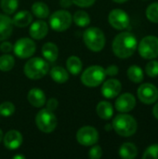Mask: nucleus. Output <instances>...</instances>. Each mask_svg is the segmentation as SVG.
I'll return each instance as SVG.
<instances>
[{
	"mask_svg": "<svg viewBox=\"0 0 158 159\" xmlns=\"http://www.w3.org/2000/svg\"><path fill=\"white\" fill-rule=\"evenodd\" d=\"M73 4H75L76 6L80 7H88L92 6L96 0H72Z\"/></svg>",
	"mask_w": 158,
	"mask_h": 159,
	"instance_id": "nucleus-35",
	"label": "nucleus"
},
{
	"mask_svg": "<svg viewBox=\"0 0 158 159\" xmlns=\"http://www.w3.org/2000/svg\"><path fill=\"white\" fill-rule=\"evenodd\" d=\"M46 103H47V109H48L49 111H52V112L55 111L59 105V102H58L57 99H55V98L49 99Z\"/></svg>",
	"mask_w": 158,
	"mask_h": 159,
	"instance_id": "nucleus-36",
	"label": "nucleus"
},
{
	"mask_svg": "<svg viewBox=\"0 0 158 159\" xmlns=\"http://www.w3.org/2000/svg\"><path fill=\"white\" fill-rule=\"evenodd\" d=\"M73 4V1L72 0H60V5L66 8V7H70Z\"/></svg>",
	"mask_w": 158,
	"mask_h": 159,
	"instance_id": "nucleus-39",
	"label": "nucleus"
},
{
	"mask_svg": "<svg viewBox=\"0 0 158 159\" xmlns=\"http://www.w3.org/2000/svg\"><path fill=\"white\" fill-rule=\"evenodd\" d=\"M13 158H15V159H18V158L24 159V158H25V157H24V156H14V157H13Z\"/></svg>",
	"mask_w": 158,
	"mask_h": 159,
	"instance_id": "nucleus-43",
	"label": "nucleus"
},
{
	"mask_svg": "<svg viewBox=\"0 0 158 159\" xmlns=\"http://www.w3.org/2000/svg\"><path fill=\"white\" fill-rule=\"evenodd\" d=\"M15 113V106L10 102H5L0 104V115L2 116L7 117L11 116Z\"/></svg>",
	"mask_w": 158,
	"mask_h": 159,
	"instance_id": "nucleus-31",
	"label": "nucleus"
},
{
	"mask_svg": "<svg viewBox=\"0 0 158 159\" xmlns=\"http://www.w3.org/2000/svg\"><path fill=\"white\" fill-rule=\"evenodd\" d=\"M19 6V0H1L0 1V7L2 8V10L7 14H13Z\"/></svg>",
	"mask_w": 158,
	"mask_h": 159,
	"instance_id": "nucleus-28",
	"label": "nucleus"
},
{
	"mask_svg": "<svg viewBox=\"0 0 158 159\" xmlns=\"http://www.w3.org/2000/svg\"><path fill=\"white\" fill-rule=\"evenodd\" d=\"M112 126L113 129L122 137L132 136L136 133L138 129V123L136 119L126 113L117 115L114 118Z\"/></svg>",
	"mask_w": 158,
	"mask_h": 159,
	"instance_id": "nucleus-2",
	"label": "nucleus"
},
{
	"mask_svg": "<svg viewBox=\"0 0 158 159\" xmlns=\"http://www.w3.org/2000/svg\"><path fill=\"white\" fill-rule=\"evenodd\" d=\"M3 137H4V136H3V132H2V130L0 129V143H1V141L3 140Z\"/></svg>",
	"mask_w": 158,
	"mask_h": 159,
	"instance_id": "nucleus-44",
	"label": "nucleus"
},
{
	"mask_svg": "<svg viewBox=\"0 0 158 159\" xmlns=\"http://www.w3.org/2000/svg\"><path fill=\"white\" fill-rule=\"evenodd\" d=\"M32 20H33V15L28 10H21L16 13V15L12 19L13 25L20 28L28 26L32 22Z\"/></svg>",
	"mask_w": 158,
	"mask_h": 159,
	"instance_id": "nucleus-19",
	"label": "nucleus"
},
{
	"mask_svg": "<svg viewBox=\"0 0 158 159\" xmlns=\"http://www.w3.org/2000/svg\"><path fill=\"white\" fill-rule=\"evenodd\" d=\"M49 70L48 63L41 58H32L24 65L25 75L33 80H37L44 77Z\"/></svg>",
	"mask_w": 158,
	"mask_h": 159,
	"instance_id": "nucleus-4",
	"label": "nucleus"
},
{
	"mask_svg": "<svg viewBox=\"0 0 158 159\" xmlns=\"http://www.w3.org/2000/svg\"><path fill=\"white\" fill-rule=\"evenodd\" d=\"M102 157V149L99 145H95L89 150L88 157L90 159H100Z\"/></svg>",
	"mask_w": 158,
	"mask_h": 159,
	"instance_id": "nucleus-34",
	"label": "nucleus"
},
{
	"mask_svg": "<svg viewBox=\"0 0 158 159\" xmlns=\"http://www.w3.org/2000/svg\"><path fill=\"white\" fill-rule=\"evenodd\" d=\"M145 73L149 77L156 78L158 76V61H150L145 65Z\"/></svg>",
	"mask_w": 158,
	"mask_h": 159,
	"instance_id": "nucleus-32",
	"label": "nucleus"
},
{
	"mask_svg": "<svg viewBox=\"0 0 158 159\" xmlns=\"http://www.w3.org/2000/svg\"><path fill=\"white\" fill-rule=\"evenodd\" d=\"M104 128H105V129H106L107 131H110L111 129H113V126H112V124H106Z\"/></svg>",
	"mask_w": 158,
	"mask_h": 159,
	"instance_id": "nucleus-41",
	"label": "nucleus"
},
{
	"mask_svg": "<svg viewBox=\"0 0 158 159\" xmlns=\"http://www.w3.org/2000/svg\"><path fill=\"white\" fill-rule=\"evenodd\" d=\"M28 102L36 108L43 107L46 104V95L40 89H33L29 91L27 96Z\"/></svg>",
	"mask_w": 158,
	"mask_h": 159,
	"instance_id": "nucleus-18",
	"label": "nucleus"
},
{
	"mask_svg": "<svg viewBox=\"0 0 158 159\" xmlns=\"http://www.w3.org/2000/svg\"><path fill=\"white\" fill-rule=\"evenodd\" d=\"M42 54L47 61L55 62L59 56L58 47L51 42L46 43V44H44V46L42 48Z\"/></svg>",
	"mask_w": 158,
	"mask_h": 159,
	"instance_id": "nucleus-20",
	"label": "nucleus"
},
{
	"mask_svg": "<svg viewBox=\"0 0 158 159\" xmlns=\"http://www.w3.org/2000/svg\"><path fill=\"white\" fill-rule=\"evenodd\" d=\"M48 33V25L44 20H36L32 23L29 29V34L32 38L39 40L43 39Z\"/></svg>",
	"mask_w": 158,
	"mask_h": 159,
	"instance_id": "nucleus-16",
	"label": "nucleus"
},
{
	"mask_svg": "<svg viewBox=\"0 0 158 159\" xmlns=\"http://www.w3.org/2000/svg\"><path fill=\"white\" fill-rule=\"evenodd\" d=\"M146 17L150 21L154 23H158V2L151 4L147 7Z\"/></svg>",
	"mask_w": 158,
	"mask_h": 159,
	"instance_id": "nucleus-30",
	"label": "nucleus"
},
{
	"mask_svg": "<svg viewBox=\"0 0 158 159\" xmlns=\"http://www.w3.org/2000/svg\"><path fill=\"white\" fill-rule=\"evenodd\" d=\"M142 158L143 159H149V158H154V159H158V144H153L151 146H149L143 156H142Z\"/></svg>",
	"mask_w": 158,
	"mask_h": 159,
	"instance_id": "nucleus-33",
	"label": "nucleus"
},
{
	"mask_svg": "<svg viewBox=\"0 0 158 159\" xmlns=\"http://www.w3.org/2000/svg\"><path fill=\"white\" fill-rule=\"evenodd\" d=\"M139 53L146 60H154L158 57V37L147 35L143 37L139 44Z\"/></svg>",
	"mask_w": 158,
	"mask_h": 159,
	"instance_id": "nucleus-7",
	"label": "nucleus"
},
{
	"mask_svg": "<svg viewBox=\"0 0 158 159\" xmlns=\"http://www.w3.org/2000/svg\"><path fill=\"white\" fill-rule=\"evenodd\" d=\"M66 67L67 70L74 75H78L81 71H82V61L81 60L76 57V56H71L68 58L67 61H66Z\"/></svg>",
	"mask_w": 158,
	"mask_h": 159,
	"instance_id": "nucleus-24",
	"label": "nucleus"
},
{
	"mask_svg": "<svg viewBox=\"0 0 158 159\" xmlns=\"http://www.w3.org/2000/svg\"><path fill=\"white\" fill-rule=\"evenodd\" d=\"M96 113L99 116V117H101L102 119L108 120V119L112 118V116L114 115L113 105L109 102L102 101L98 103V105L96 107Z\"/></svg>",
	"mask_w": 158,
	"mask_h": 159,
	"instance_id": "nucleus-21",
	"label": "nucleus"
},
{
	"mask_svg": "<svg viewBox=\"0 0 158 159\" xmlns=\"http://www.w3.org/2000/svg\"><path fill=\"white\" fill-rule=\"evenodd\" d=\"M83 40L87 48L94 52H99L105 46V35L97 27L88 28L83 34Z\"/></svg>",
	"mask_w": 158,
	"mask_h": 159,
	"instance_id": "nucleus-3",
	"label": "nucleus"
},
{
	"mask_svg": "<svg viewBox=\"0 0 158 159\" xmlns=\"http://www.w3.org/2000/svg\"><path fill=\"white\" fill-rule=\"evenodd\" d=\"M3 141L6 148L9 150H16L21 145L23 139L20 131L12 129L6 133V135L3 137Z\"/></svg>",
	"mask_w": 158,
	"mask_h": 159,
	"instance_id": "nucleus-15",
	"label": "nucleus"
},
{
	"mask_svg": "<svg viewBox=\"0 0 158 159\" xmlns=\"http://www.w3.org/2000/svg\"><path fill=\"white\" fill-rule=\"evenodd\" d=\"M36 49L35 43L28 37H22L17 40L13 46V51L15 55L20 59L30 58L34 54Z\"/></svg>",
	"mask_w": 158,
	"mask_h": 159,
	"instance_id": "nucleus-9",
	"label": "nucleus"
},
{
	"mask_svg": "<svg viewBox=\"0 0 158 159\" xmlns=\"http://www.w3.org/2000/svg\"><path fill=\"white\" fill-rule=\"evenodd\" d=\"M108 20L111 26L116 30H124L128 28L130 22L128 13L120 8L113 9L109 13Z\"/></svg>",
	"mask_w": 158,
	"mask_h": 159,
	"instance_id": "nucleus-11",
	"label": "nucleus"
},
{
	"mask_svg": "<svg viewBox=\"0 0 158 159\" xmlns=\"http://www.w3.org/2000/svg\"><path fill=\"white\" fill-rule=\"evenodd\" d=\"M139 100L145 104H153L158 100V89L151 83H145L139 87L137 91Z\"/></svg>",
	"mask_w": 158,
	"mask_h": 159,
	"instance_id": "nucleus-12",
	"label": "nucleus"
},
{
	"mask_svg": "<svg viewBox=\"0 0 158 159\" xmlns=\"http://www.w3.org/2000/svg\"><path fill=\"white\" fill-rule=\"evenodd\" d=\"M115 106L120 113H129L136 106V99L131 93L121 94L115 101Z\"/></svg>",
	"mask_w": 158,
	"mask_h": 159,
	"instance_id": "nucleus-13",
	"label": "nucleus"
},
{
	"mask_svg": "<svg viewBox=\"0 0 158 159\" xmlns=\"http://www.w3.org/2000/svg\"><path fill=\"white\" fill-rule=\"evenodd\" d=\"M138 48V42L134 34L129 32L118 34L112 44L114 54L120 59L131 57Z\"/></svg>",
	"mask_w": 158,
	"mask_h": 159,
	"instance_id": "nucleus-1",
	"label": "nucleus"
},
{
	"mask_svg": "<svg viewBox=\"0 0 158 159\" xmlns=\"http://www.w3.org/2000/svg\"><path fill=\"white\" fill-rule=\"evenodd\" d=\"M57 117L53 114L52 111L48 109L40 110L35 116V124L38 129L45 133H50L55 130L57 127Z\"/></svg>",
	"mask_w": 158,
	"mask_h": 159,
	"instance_id": "nucleus-6",
	"label": "nucleus"
},
{
	"mask_svg": "<svg viewBox=\"0 0 158 159\" xmlns=\"http://www.w3.org/2000/svg\"><path fill=\"white\" fill-rule=\"evenodd\" d=\"M153 115H154V116L158 119V102L154 106V108H153Z\"/></svg>",
	"mask_w": 158,
	"mask_h": 159,
	"instance_id": "nucleus-40",
	"label": "nucleus"
},
{
	"mask_svg": "<svg viewBox=\"0 0 158 159\" xmlns=\"http://www.w3.org/2000/svg\"><path fill=\"white\" fill-rule=\"evenodd\" d=\"M105 77V69L100 65H93L87 68L83 72L81 75V81L88 88H95L103 83Z\"/></svg>",
	"mask_w": 158,
	"mask_h": 159,
	"instance_id": "nucleus-5",
	"label": "nucleus"
},
{
	"mask_svg": "<svg viewBox=\"0 0 158 159\" xmlns=\"http://www.w3.org/2000/svg\"><path fill=\"white\" fill-rule=\"evenodd\" d=\"M105 74L106 75L115 76L118 74V67L116 65H110L105 69Z\"/></svg>",
	"mask_w": 158,
	"mask_h": 159,
	"instance_id": "nucleus-37",
	"label": "nucleus"
},
{
	"mask_svg": "<svg viewBox=\"0 0 158 159\" xmlns=\"http://www.w3.org/2000/svg\"><path fill=\"white\" fill-rule=\"evenodd\" d=\"M113 1L115 2V3H118V4H123V3H125V2H127L129 0H113Z\"/></svg>",
	"mask_w": 158,
	"mask_h": 159,
	"instance_id": "nucleus-42",
	"label": "nucleus"
},
{
	"mask_svg": "<svg viewBox=\"0 0 158 159\" xmlns=\"http://www.w3.org/2000/svg\"><path fill=\"white\" fill-rule=\"evenodd\" d=\"M122 85L119 80L111 78L106 80L102 87V94L107 99H114L121 92Z\"/></svg>",
	"mask_w": 158,
	"mask_h": 159,
	"instance_id": "nucleus-14",
	"label": "nucleus"
},
{
	"mask_svg": "<svg viewBox=\"0 0 158 159\" xmlns=\"http://www.w3.org/2000/svg\"><path fill=\"white\" fill-rule=\"evenodd\" d=\"M74 22L79 27H86L90 23V17L89 15L84 10L76 11L73 16Z\"/></svg>",
	"mask_w": 158,
	"mask_h": 159,
	"instance_id": "nucleus-27",
	"label": "nucleus"
},
{
	"mask_svg": "<svg viewBox=\"0 0 158 159\" xmlns=\"http://www.w3.org/2000/svg\"><path fill=\"white\" fill-rule=\"evenodd\" d=\"M138 155V148L132 143H125L119 149V156L124 159H134Z\"/></svg>",
	"mask_w": 158,
	"mask_h": 159,
	"instance_id": "nucleus-22",
	"label": "nucleus"
},
{
	"mask_svg": "<svg viewBox=\"0 0 158 159\" xmlns=\"http://www.w3.org/2000/svg\"><path fill=\"white\" fill-rule=\"evenodd\" d=\"M0 50L4 53H8L13 50V46L11 45V43L5 41L0 45Z\"/></svg>",
	"mask_w": 158,
	"mask_h": 159,
	"instance_id": "nucleus-38",
	"label": "nucleus"
},
{
	"mask_svg": "<svg viewBox=\"0 0 158 159\" xmlns=\"http://www.w3.org/2000/svg\"><path fill=\"white\" fill-rule=\"evenodd\" d=\"M12 20L4 14H0V41L7 39L13 31Z\"/></svg>",
	"mask_w": 158,
	"mask_h": 159,
	"instance_id": "nucleus-17",
	"label": "nucleus"
},
{
	"mask_svg": "<svg viewBox=\"0 0 158 159\" xmlns=\"http://www.w3.org/2000/svg\"><path fill=\"white\" fill-rule=\"evenodd\" d=\"M32 12L38 19H46L49 15V8L44 2H35L32 6Z\"/></svg>",
	"mask_w": 158,
	"mask_h": 159,
	"instance_id": "nucleus-26",
	"label": "nucleus"
},
{
	"mask_svg": "<svg viewBox=\"0 0 158 159\" xmlns=\"http://www.w3.org/2000/svg\"><path fill=\"white\" fill-rule=\"evenodd\" d=\"M76 140L83 146H92L99 141V132L93 127H82L76 133Z\"/></svg>",
	"mask_w": 158,
	"mask_h": 159,
	"instance_id": "nucleus-10",
	"label": "nucleus"
},
{
	"mask_svg": "<svg viewBox=\"0 0 158 159\" xmlns=\"http://www.w3.org/2000/svg\"><path fill=\"white\" fill-rule=\"evenodd\" d=\"M50 77L59 84H63L69 79L68 72L61 67V66H55L50 70Z\"/></svg>",
	"mask_w": 158,
	"mask_h": 159,
	"instance_id": "nucleus-23",
	"label": "nucleus"
},
{
	"mask_svg": "<svg viewBox=\"0 0 158 159\" xmlns=\"http://www.w3.org/2000/svg\"><path fill=\"white\" fill-rule=\"evenodd\" d=\"M15 64V60L11 55L5 54L0 57V71L8 72L10 71Z\"/></svg>",
	"mask_w": 158,
	"mask_h": 159,
	"instance_id": "nucleus-29",
	"label": "nucleus"
},
{
	"mask_svg": "<svg viewBox=\"0 0 158 159\" xmlns=\"http://www.w3.org/2000/svg\"><path fill=\"white\" fill-rule=\"evenodd\" d=\"M128 77L134 83H141L144 78V73L142 69L138 65H131L127 72Z\"/></svg>",
	"mask_w": 158,
	"mask_h": 159,
	"instance_id": "nucleus-25",
	"label": "nucleus"
},
{
	"mask_svg": "<svg viewBox=\"0 0 158 159\" xmlns=\"http://www.w3.org/2000/svg\"><path fill=\"white\" fill-rule=\"evenodd\" d=\"M73 17L66 10H57L49 17V25L56 32L66 31L72 24Z\"/></svg>",
	"mask_w": 158,
	"mask_h": 159,
	"instance_id": "nucleus-8",
	"label": "nucleus"
}]
</instances>
